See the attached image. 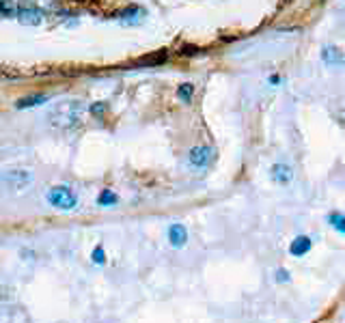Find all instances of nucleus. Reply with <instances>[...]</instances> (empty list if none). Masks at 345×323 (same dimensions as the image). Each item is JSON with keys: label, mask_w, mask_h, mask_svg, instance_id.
<instances>
[{"label": "nucleus", "mask_w": 345, "mask_h": 323, "mask_svg": "<svg viewBox=\"0 0 345 323\" xmlns=\"http://www.w3.org/2000/svg\"><path fill=\"white\" fill-rule=\"evenodd\" d=\"M291 280H294V278H291V272H289V269H285V267H278V269H276V283H280V285H289Z\"/></svg>", "instance_id": "nucleus-18"}, {"label": "nucleus", "mask_w": 345, "mask_h": 323, "mask_svg": "<svg viewBox=\"0 0 345 323\" xmlns=\"http://www.w3.org/2000/svg\"><path fill=\"white\" fill-rule=\"evenodd\" d=\"M48 101V95H28V97H22L15 101V108L17 110H24V108H33V106H41V103Z\"/></svg>", "instance_id": "nucleus-11"}, {"label": "nucleus", "mask_w": 345, "mask_h": 323, "mask_svg": "<svg viewBox=\"0 0 345 323\" xmlns=\"http://www.w3.org/2000/svg\"><path fill=\"white\" fill-rule=\"evenodd\" d=\"M311 250H313V239L309 235H298V237L291 239V244H289V254L296 256V259L307 256Z\"/></svg>", "instance_id": "nucleus-7"}, {"label": "nucleus", "mask_w": 345, "mask_h": 323, "mask_svg": "<svg viewBox=\"0 0 345 323\" xmlns=\"http://www.w3.org/2000/svg\"><path fill=\"white\" fill-rule=\"evenodd\" d=\"M46 201L60 211H74L78 207V194L69 185H52L46 192Z\"/></svg>", "instance_id": "nucleus-2"}, {"label": "nucleus", "mask_w": 345, "mask_h": 323, "mask_svg": "<svg viewBox=\"0 0 345 323\" xmlns=\"http://www.w3.org/2000/svg\"><path fill=\"white\" fill-rule=\"evenodd\" d=\"M119 203V196L114 194L112 190H102L99 196H97V205L99 207H114Z\"/></svg>", "instance_id": "nucleus-13"}, {"label": "nucleus", "mask_w": 345, "mask_h": 323, "mask_svg": "<svg viewBox=\"0 0 345 323\" xmlns=\"http://www.w3.org/2000/svg\"><path fill=\"white\" fill-rule=\"evenodd\" d=\"M117 17L121 19L123 24H138L140 19L145 17V9L132 5V7H128V9H123V11H119Z\"/></svg>", "instance_id": "nucleus-9"}, {"label": "nucleus", "mask_w": 345, "mask_h": 323, "mask_svg": "<svg viewBox=\"0 0 345 323\" xmlns=\"http://www.w3.org/2000/svg\"><path fill=\"white\" fill-rule=\"evenodd\" d=\"M270 82H272V84H278L280 78H278V76H272V78H270Z\"/></svg>", "instance_id": "nucleus-22"}, {"label": "nucleus", "mask_w": 345, "mask_h": 323, "mask_svg": "<svg viewBox=\"0 0 345 323\" xmlns=\"http://www.w3.org/2000/svg\"><path fill=\"white\" fill-rule=\"evenodd\" d=\"M188 237H190L188 235V228L181 222H173L169 226V231H166V239H169L171 248H175V250H181L188 244Z\"/></svg>", "instance_id": "nucleus-5"}, {"label": "nucleus", "mask_w": 345, "mask_h": 323, "mask_svg": "<svg viewBox=\"0 0 345 323\" xmlns=\"http://www.w3.org/2000/svg\"><path fill=\"white\" fill-rule=\"evenodd\" d=\"M196 52H198V48L188 46V48H184V52H181V54H184V56H192V54H196Z\"/></svg>", "instance_id": "nucleus-21"}, {"label": "nucleus", "mask_w": 345, "mask_h": 323, "mask_svg": "<svg viewBox=\"0 0 345 323\" xmlns=\"http://www.w3.org/2000/svg\"><path fill=\"white\" fill-rule=\"evenodd\" d=\"M44 19V13L39 11L35 7H28V9H17V22L24 24V26H37L41 24Z\"/></svg>", "instance_id": "nucleus-8"}, {"label": "nucleus", "mask_w": 345, "mask_h": 323, "mask_svg": "<svg viewBox=\"0 0 345 323\" xmlns=\"http://www.w3.org/2000/svg\"><path fill=\"white\" fill-rule=\"evenodd\" d=\"M283 3H291V0H283Z\"/></svg>", "instance_id": "nucleus-23"}, {"label": "nucleus", "mask_w": 345, "mask_h": 323, "mask_svg": "<svg viewBox=\"0 0 345 323\" xmlns=\"http://www.w3.org/2000/svg\"><path fill=\"white\" fill-rule=\"evenodd\" d=\"M82 114H85V101L69 97V99L56 101L46 119L56 130H74L82 123Z\"/></svg>", "instance_id": "nucleus-1"}, {"label": "nucleus", "mask_w": 345, "mask_h": 323, "mask_svg": "<svg viewBox=\"0 0 345 323\" xmlns=\"http://www.w3.org/2000/svg\"><path fill=\"white\" fill-rule=\"evenodd\" d=\"M169 60V52L166 50H158V52H151V54L147 56H140L138 60V65H145V67H155V65H162V62Z\"/></svg>", "instance_id": "nucleus-10"}, {"label": "nucleus", "mask_w": 345, "mask_h": 323, "mask_svg": "<svg viewBox=\"0 0 345 323\" xmlns=\"http://www.w3.org/2000/svg\"><path fill=\"white\" fill-rule=\"evenodd\" d=\"M326 220H328V224H330L339 235H345V213H341V211H330V213L326 216Z\"/></svg>", "instance_id": "nucleus-12"}, {"label": "nucleus", "mask_w": 345, "mask_h": 323, "mask_svg": "<svg viewBox=\"0 0 345 323\" xmlns=\"http://www.w3.org/2000/svg\"><path fill=\"white\" fill-rule=\"evenodd\" d=\"M270 177H272V181H274V183L287 185V183H291V179H294V168H291L289 164H285V162H276L270 168Z\"/></svg>", "instance_id": "nucleus-6"}, {"label": "nucleus", "mask_w": 345, "mask_h": 323, "mask_svg": "<svg viewBox=\"0 0 345 323\" xmlns=\"http://www.w3.org/2000/svg\"><path fill=\"white\" fill-rule=\"evenodd\" d=\"M188 162H190L192 168H207L214 162V149H210L207 144H196L188 153Z\"/></svg>", "instance_id": "nucleus-4"}, {"label": "nucleus", "mask_w": 345, "mask_h": 323, "mask_svg": "<svg viewBox=\"0 0 345 323\" xmlns=\"http://www.w3.org/2000/svg\"><path fill=\"white\" fill-rule=\"evenodd\" d=\"M9 192H26L30 185L35 183V175L26 170V168H17V170H9L3 175V179H0Z\"/></svg>", "instance_id": "nucleus-3"}, {"label": "nucleus", "mask_w": 345, "mask_h": 323, "mask_svg": "<svg viewBox=\"0 0 345 323\" xmlns=\"http://www.w3.org/2000/svg\"><path fill=\"white\" fill-rule=\"evenodd\" d=\"M323 60L332 65V62H341V56H339V50L337 48H323Z\"/></svg>", "instance_id": "nucleus-16"}, {"label": "nucleus", "mask_w": 345, "mask_h": 323, "mask_svg": "<svg viewBox=\"0 0 345 323\" xmlns=\"http://www.w3.org/2000/svg\"><path fill=\"white\" fill-rule=\"evenodd\" d=\"M177 97H179L181 101H190L194 97V84H190V82H186V84H181L179 89H177Z\"/></svg>", "instance_id": "nucleus-15"}, {"label": "nucleus", "mask_w": 345, "mask_h": 323, "mask_svg": "<svg viewBox=\"0 0 345 323\" xmlns=\"http://www.w3.org/2000/svg\"><path fill=\"white\" fill-rule=\"evenodd\" d=\"M11 297V289L5 287V285H0V299H9Z\"/></svg>", "instance_id": "nucleus-20"}, {"label": "nucleus", "mask_w": 345, "mask_h": 323, "mask_svg": "<svg viewBox=\"0 0 345 323\" xmlns=\"http://www.w3.org/2000/svg\"><path fill=\"white\" fill-rule=\"evenodd\" d=\"M89 112L93 114V117H102V114H106V112H108V103H106V101H95V103H91Z\"/></svg>", "instance_id": "nucleus-17"}, {"label": "nucleus", "mask_w": 345, "mask_h": 323, "mask_svg": "<svg viewBox=\"0 0 345 323\" xmlns=\"http://www.w3.org/2000/svg\"><path fill=\"white\" fill-rule=\"evenodd\" d=\"M91 261L95 263V265H106V261H108V256H106V250H104V246L102 244H97L95 248H93V252H91Z\"/></svg>", "instance_id": "nucleus-14"}, {"label": "nucleus", "mask_w": 345, "mask_h": 323, "mask_svg": "<svg viewBox=\"0 0 345 323\" xmlns=\"http://www.w3.org/2000/svg\"><path fill=\"white\" fill-rule=\"evenodd\" d=\"M0 13L3 15H17V9L11 3H0Z\"/></svg>", "instance_id": "nucleus-19"}]
</instances>
